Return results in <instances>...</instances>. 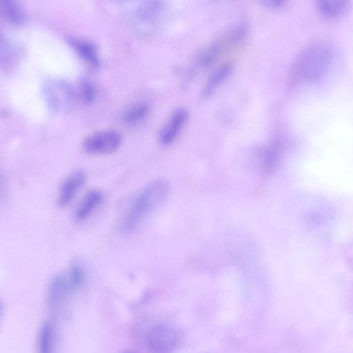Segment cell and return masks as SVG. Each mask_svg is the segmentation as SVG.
<instances>
[{
  "label": "cell",
  "instance_id": "cell-1",
  "mask_svg": "<svg viewBox=\"0 0 353 353\" xmlns=\"http://www.w3.org/2000/svg\"><path fill=\"white\" fill-rule=\"evenodd\" d=\"M169 185L162 179L155 180L144 187L130 204L121 223L123 230L136 228L168 196Z\"/></svg>",
  "mask_w": 353,
  "mask_h": 353
},
{
  "label": "cell",
  "instance_id": "cell-2",
  "mask_svg": "<svg viewBox=\"0 0 353 353\" xmlns=\"http://www.w3.org/2000/svg\"><path fill=\"white\" fill-rule=\"evenodd\" d=\"M331 60L330 48L323 43L308 46L295 62L293 73L301 81H314L321 77L327 70Z\"/></svg>",
  "mask_w": 353,
  "mask_h": 353
},
{
  "label": "cell",
  "instance_id": "cell-3",
  "mask_svg": "<svg viewBox=\"0 0 353 353\" xmlns=\"http://www.w3.org/2000/svg\"><path fill=\"white\" fill-rule=\"evenodd\" d=\"M85 272L79 263L72 262L63 272L50 281L46 290V302L53 307L63 303L84 284Z\"/></svg>",
  "mask_w": 353,
  "mask_h": 353
},
{
  "label": "cell",
  "instance_id": "cell-4",
  "mask_svg": "<svg viewBox=\"0 0 353 353\" xmlns=\"http://www.w3.org/2000/svg\"><path fill=\"white\" fill-rule=\"evenodd\" d=\"M144 341L151 353H172L178 346V331L167 323H157L145 332Z\"/></svg>",
  "mask_w": 353,
  "mask_h": 353
},
{
  "label": "cell",
  "instance_id": "cell-5",
  "mask_svg": "<svg viewBox=\"0 0 353 353\" xmlns=\"http://www.w3.org/2000/svg\"><path fill=\"white\" fill-rule=\"evenodd\" d=\"M121 142L122 137L117 131L103 130L86 137L83 141V148L92 154H106L117 150Z\"/></svg>",
  "mask_w": 353,
  "mask_h": 353
},
{
  "label": "cell",
  "instance_id": "cell-6",
  "mask_svg": "<svg viewBox=\"0 0 353 353\" xmlns=\"http://www.w3.org/2000/svg\"><path fill=\"white\" fill-rule=\"evenodd\" d=\"M86 179L82 170H75L68 174L61 182L58 190L57 203L60 207L68 205L73 199Z\"/></svg>",
  "mask_w": 353,
  "mask_h": 353
},
{
  "label": "cell",
  "instance_id": "cell-7",
  "mask_svg": "<svg viewBox=\"0 0 353 353\" xmlns=\"http://www.w3.org/2000/svg\"><path fill=\"white\" fill-rule=\"evenodd\" d=\"M46 94L49 103L55 109L61 110L67 108L70 102L74 99V94H79V92H75L63 83L55 82L48 86Z\"/></svg>",
  "mask_w": 353,
  "mask_h": 353
},
{
  "label": "cell",
  "instance_id": "cell-8",
  "mask_svg": "<svg viewBox=\"0 0 353 353\" xmlns=\"http://www.w3.org/2000/svg\"><path fill=\"white\" fill-rule=\"evenodd\" d=\"M188 117L186 110L183 108L176 110L161 130L159 135L160 141L164 145L171 143L177 137Z\"/></svg>",
  "mask_w": 353,
  "mask_h": 353
},
{
  "label": "cell",
  "instance_id": "cell-9",
  "mask_svg": "<svg viewBox=\"0 0 353 353\" xmlns=\"http://www.w3.org/2000/svg\"><path fill=\"white\" fill-rule=\"evenodd\" d=\"M103 194L98 189L89 190L79 202L75 210L74 217L78 221L87 219L103 201Z\"/></svg>",
  "mask_w": 353,
  "mask_h": 353
},
{
  "label": "cell",
  "instance_id": "cell-10",
  "mask_svg": "<svg viewBox=\"0 0 353 353\" xmlns=\"http://www.w3.org/2000/svg\"><path fill=\"white\" fill-rule=\"evenodd\" d=\"M68 43L88 64L94 67L99 65L100 61L98 51L92 42L77 38H70Z\"/></svg>",
  "mask_w": 353,
  "mask_h": 353
},
{
  "label": "cell",
  "instance_id": "cell-11",
  "mask_svg": "<svg viewBox=\"0 0 353 353\" xmlns=\"http://www.w3.org/2000/svg\"><path fill=\"white\" fill-rule=\"evenodd\" d=\"M164 10L161 1H147L141 4L137 10L136 17L140 23L145 24L154 23L160 19Z\"/></svg>",
  "mask_w": 353,
  "mask_h": 353
},
{
  "label": "cell",
  "instance_id": "cell-12",
  "mask_svg": "<svg viewBox=\"0 0 353 353\" xmlns=\"http://www.w3.org/2000/svg\"><path fill=\"white\" fill-rule=\"evenodd\" d=\"M281 159V150L279 145L272 143L268 145L262 152L259 169L263 174H270L277 167Z\"/></svg>",
  "mask_w": 353,
  "mask_h": 353
},
{
  "label": "cell",
  "instance_id": "cell-13",
  "mask_svg": "<svg viewBox=\"0 0 353 353\" xmlns=\"http://www.w3.org/2000/svg\"><path fill=\"white\" fill-rule=\"evenodd\" d=\"M0 7L3 15L8 21L14 24H21L26 21V12L18 1L1 0Z\"/></svg>",
  "mask_w": 353,
  "mask_h": 353
},
{
  "label": "cell",
  "instance_id": "cell-14",
  "mask_svg": "<svg viewBox=\"0 0 353 353\" xmlns=\"http://www.w3.org/2000/svg\"><path fill=\"white\" fill-rule=\"evenodd\" d=\"M54 341L53 326L45 323L41 327L37 341V353H52Z\"/></svg>",
  "mask_w": 353,
  "mask_h": 353
},
{
  "label": "cell",
  "instance_id": "cell-15",
  "mask_svg": "<svg viewBox=\"0 0 353 353\" xmlns=\"http://www.w3.org/2000/svg\"><path fill=\"white\" fill-rule=\"evenodd\" d=\"M317 7L320 12L325 17L335 18L342 14L347 7L345 0H320Z\"/></svg>",
  "mask_w": 353,
  "mask_h": 353
},
{
  "label": "cell",
  "instance_id": "cell-16",
  "mask_svg": "<svg viewBox=\"0 0 353 353\" xmlns=\"http://www.w3.org/2000/svg\"><path fill=\"white\" fill-rule=\"evenodd\" d=\"M232 70V65L230 63H225L217 68L210 77L206 82L203 90V95L208 97L214 92L219 84L223 81L230 74Z\"/></svg>",
  "mask_w": 353,
  "mask_h": 353
},
{
  "label": "cell",
  "instance_id": "cell-17",
  "mask_svg": "<svg viewBox=\"0 0 353 353\" xmlns=\"http://www.w3.org/2000/svg\"><path fill=\"white\" fill-rule=\"evenodd\" d=\"M149 107L145 103H138L128 109L123 114V121L128 124H135L142 121L148 114Z\"/></svg>",
  "mask_w": 353,
  "mask_h": 353
},
{
  "label": "cell",
  "instance_id": "cell-18",
  "mask_svg": "<svg viewBox=\"0 0 353 353\" xmlns=\"http://www.w3.org/2000/svg\"><path fill=\"white\" fill-rule=\"evenodd\" d=\"M94 88L91 83L87 81L83 82L79 88L80 99L84 102L91 101L94 97Z\"/></svg>",
  "mask_w": 353,
  "mask_h": 353
},
{
  "label": "cell",
  "instance_id": "cell-19",
  "mask_svg": "<svg viewBox=\"0 0 353 353\" xmlns=\"http://www.w3.org/2000/svg\"><path fill=\"white\" fill-rule=\"evenodd\" d=\"M261 3L270 8H279L284 3V1L281 0H264L261 1Z\"/></svg>",
  "mask_w": 353,
  "mask_h": 353
},
{
  "label": "cell",
  "instance_id": "cell-20",
  "mask_svg": "<svg viewBox=\"0 0 353 353\" xmlns=\"http://www.w3.org/2000/svg\"><path fill=\"white\" fill-rule=\"evenodd\" d=\"M122 353H134V352H133L132 351H125V352H123Z\"/></svg>",
  "mask_w": 353,
  "mask_h": 353
}]
</instances>
